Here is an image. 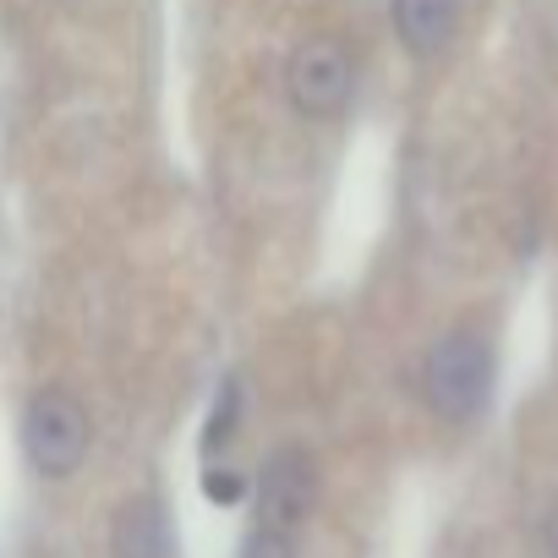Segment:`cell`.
<instances>
[{"mask_svg": "<svg viewBox=\"0 0 558 558\" xmlns=\"http://www.w3.org/2000/svg\"><path fill=\"white\" fill-rule=\"evenodd\" d=\"M422 389H427V405L444 422H471L487 405V389H493V356H487V345L476 335H465V329L444 335L427 351Z\"/></svg>", "mask_w": 558, "mask_h": 558, "instance_id": "obj_1", "label": "cell"}, {"mask_svg": "<svg viewBox=\"0 0 558 558\" xmlns=\"http://www.w3.org/2000/svg\"><path fill=\"white\" fill-rule=\"evenodd\" d=\"M23 449L39 476H72L88 454V411L66 389H45L23 411Z\"/></svg>", "mask_w": 558, "mask_h": 558, "instance_id": "obj_2", "label": "cell"}, {"mask_svg": "<svg viewBox=\"0 0 558 558\" xmlns=\"http://www.w3.org/2000/svg\"><path fill=\"white\" fill-rule=\"evenodd\" d=\"M286 94L296 105V116L307 121H335L351 105V61L340 45L329 39H307L291 66H286Z\"/></svg>", "mask_w": 558, "mask_h": 558, "instance_id": "obj_3", "label": "cell"}, {"mask_svg": "<svg viewBox=\"0 0 558 558\" xmlns=\"http://www.w3.org/2000/svg\"><path fill=\"white\" fill-rule=\"evenodd\" d=\"M313 498H318V465H313V454L296 449V444L291 449H274L268 465H263V476H257V514H263V525H274V531L302 525L307 509H313Z\"/></svg>", "mask_w": 558, "mask_h": 558, "instance_id": "obj_4", "label": "cell"}, {"mask_svg": "<svg viewBox=\"0 0 558 558\" xmlns=\"http://www.w3.org/2000/svg\"><path fill=\"white\" fill-rule=\"evenodd\" d=\"M110 553L116 558H170V520L159 498H132L121 504L110 525Z\"/></svg>", "mask_w": 558, "mask_h": 558, "instance_id": "obj_5", "label": "cell"}, {"mask_svg": "<svg viewBox=\"0 0 558 558\" xmlns=\"http://www.w3.org/2000/svg\"><path fill=\"white\" fill-rule=\"evenodd\" d=\"M460 23V0H395V34L411 56H438Z\"/></svg>", "mask_w": 558, "mask_h": 558, "instance_id": "obj_6", "label": "cell"}, {"mask_svg": "<svg viewBox=\"0 0 558 558\" xmlns=\"http://www.w3.org/2000/svg\"><path fill=\"white\" fill-rule=\"evenodd\" d=\"M235 422H241V384L225 378V384H219V400H214V411H208V427H203V454L225 449V444L235 438Z\"/></svg>", "mask_w": 558, "mask_h": 558, "instance_id": "obj_7", "label": "cell"}, {"mask_svg": "<svg viewBox=\"0 0 558 558\" xmlns=\"http://www.w3.org/2000/svg\"><path fill=\"white\" fill-rule=\"evenodd\" d=\"M241 558H296V547H291V536H286V531H274V525H257V531L246 536Z\"/></svg>", "mask_w": 558, "mask_h": 558, "instance_id": "obj_8", "label": "cell"}, {"mask_svg": "<svg viewBox=\"0 0 558 558\" xmlns=\"http://www.w3.org/2000/svg\"><path fill=\"white\" fill-rule=\"evenodd\" d=\"M203 493H208L214 504H235V498L246 493V482H241L235 471H208V476H203Z\"/></svg>", "mask_w": 558, "mask_h": 558, "instance_id": "obj_9", "label": "cell"}, {"mask_svg": "<svg viewBox=\"0 0 558 558\" xmlns=\"http://www.w3.org/2000/svg\"><path fill=\"white\" fill-rule=\"evenodd\" d=\"M547 553L558 558V504H553V514H547Z\"/></svg>", "mask_w": 558, "mask_h": 558, "instance_id": "obj_10", "label": "cell"}]
</instances>
